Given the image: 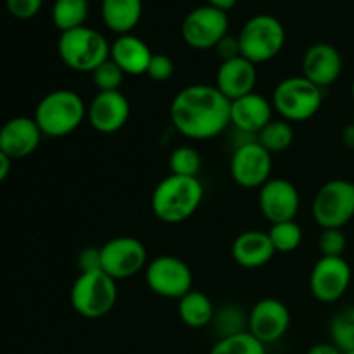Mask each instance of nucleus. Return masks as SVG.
<instances>
[{
  "label": "nucleus",
  "mask_w": 354,
  "mask_h": 354,
  "mask_svg": "<svg viewBox=\"0 0 354 354\" xmlns=\"http://www.w3.org/2000/svg\"><path fill=\"white\" fill-rule=\"evenodd\" d=\"M230 100L214 85L196 83L180 90L169 106L175 130L190 140H209L230 124Z\"/></svg>",
  "instance_id": "obj_1"
},
{
  "label": "nucleus",
  "mask_w": 354,
  "mask_h": 354,
  "mask_svg": "<svg viewBox=\"0 0 354 354\" xmlns=\"http://www.w3.org/2000/svg\"><path fill=\"white\" fill-rule=\"evenodd\" d=\"M204 201V187L197 176L168 175L156 185L151 209L159 221L178 225L190 220Z\"/></svg>",
  "instance_id": "obj_2"
},
{
  "label": "nucleus",
  "mask_w": 354,
  "mask_h": 354,
  "mask_svg": "<svg viewBox=\"0 0 354 354\" xmlns=\"http://www.w3.org/2000/svg\"><path fill=\"white\" fill-rule=\"evenodd\" d=\"M33 120L44 137H68L86 120L85 100L75 90L59 88L40 99Z\"/></svg>",
  "instance_id": "obj_3"
},
{
  "label": "nucleus",
  "mask_w": 354,
  "mask_h": 354,
  "mask_svg": "<svg viewBox=\"0 0 354 354\" xmlns=\"http://www.w3.org/2000/svg\"><path fill=\"white\" fill-rule=\"evenodd\" d=\"M61 61L76 73L92 75L102 62L109 59L111 45L102 33L88 26L62 31L57 41Z\"/></svg>",
  "instance_id": "obj_4"
},
{
  "label": "nucleus",
  "mask_w": 354,
  "mask_h": 354,
  "mask_svg": "<svg viewBox=\"0 0 354 354\" xmlns=\"http://www.w3.org/2000/svg\"><path fill=\"white\" fill-rule=\"evenodd\" d=\"M76 313L86 320H99L113 311L118 301L116 280L102 270L80 273L69 292Z\"/></svg>",
  "instance_id": "obj_5"
},
{
  "label": "nucleus",
  "mask_w": 354,
  "mask_h": 354,
  "mask_svg": "<svg viewBox=\"0 0 354 354\" xmlns=\"http://www.w3.org/2000/svg\"><path fill=\"white\" fill-rule=\"evenodd\" d=\"M324 93L320 86L301 76H289L273 88L272 104L280 118L289 123L308 121L320 111Z\"/></svg>",
  "instance_id": "obj_6"
},
{
  "label": "nucleus",
  "mask_w": 354,
  "mask_h": 354,
  "mask_svg": "<svg viewBox=\"0 0 354 354\" xmlns=\"http://www.w3.org/2000/svg\"><path fill=\"white\" fill-rule=\"evenodd\" d=\"M241 55L252 64H263L282 52L286 45V28L270 14L252 16L237 35Z\"/></svg>",
  "instance_id": "obj_7"
},
{
  "label": "nucleus",
  "mask_w": 354,
  "mask_h": 354,
  "mask_svg": "<svg viewBox=\"0 0 354 354\" xmlns=\"http://www.w3.org/2000/svg\"><path fill=\"white\" fill-rule=\"evenodd\" d=\"M313 220L322 230L344 228L354 218V182L344 178L328 180L318 189L311 203Z\"/></svg>",
  "instance_id": "obj_8"
},
{
  "label": "nucleus",
  "mask_w": 354,
  "mask_h": 354,
  "mask_svg": "<svg viewBox=\"0 0 354 354\" xmlns=\"http://www.w3.org/2000/svg\"><path fill=\"white\" fill-rule=\"evenodd\" d=\"M145 283L151 292L166 299H176L192 290L194 275L190 266L176 256H158L145 266Z\"/></svg>",
  "instance_id": "obj_9"
},
{
  "label": "nucleus",
  "mask_w": 354,
  "mask_h": 354,
  "mask_svg": "<svg viewBox=\"0 0 354 354\" xmlns=\"http://www.w3.org/2000/svg\"><path fill=\"white\" fill-rule=\"evenodd\" d=\"M147 263V249L137 237L121 235L100 245V270L116 282L135 277Z\"/></svg>",
  "instance_id": "obj_10"
},
{
  "label": "nucleus",
  "mask_w": 354,
  "mask_h": 354,
  "mask_svg": "<svg viewBox=\"0 0 354 354\" xmlns=\"http://www.w3.org/2000/svg\"><path fill=\"white\" fill-rule=\"evenodd\" d=\"M273 154L256 140L239 144L230 159V175L244 189H261L272 178Z\"/></svg>",
  "instance_id": "obj_11"
},
{
  "label": "nucleus",
  "mask_w": 354,
  "mask_h": 354,
  "mask_svg": "<svg viewBox=\"0 0 354 354\" xmlns=\"http://www.w3.org/2000/svg\"><path fill=\"white\" fill-rule=\"evenodd\" d=\"M228 35V16L211 6L190 10L182 23V38L196 50H209Z\"/></svg>",
  "instance_id": "obj_12"
},
{
  "label": "nucleus",
  "mask_w": 354,
  "mask_h": 354,
  "mask_svg": "<svg viewBox=\"0 0 354 354\" xmlns=\"http://www.w3.org/2000/svg\"><path fill=\"white\" fill-rule=\"evenodd\" d=\"M353 272L344 258L322 256L310 273V292L324 304L337 303L351 286Z\"/></svg>",
  "instance_id": "obj_13"
},
{
  "label": "nucleus",
  "mask_w": 354,
  "mask_h": 354,
  "mask_svg": "<svg viewBox=\"0 0 354 354\" xmlns=\"http://www.w3.org/2000/svg\"><path fill=\"white\" fill-rule=\"evenodd\" d=\"M290 311L280 299L263 297L248 315V332L263 344L279 342L289 332Z\"/></svg>",
  "instance_id": "obj_14"
},
{
  "label": "nucleus",
  "mask_w": 354,
  "mask_h": 354,
  "mask_svg": "<svg viewBox=\"0 0 354 354\" xmlns=\"http://www.w3.org/2000/svg\"><path fill=\"white\" fill-rule=\"evenodd\" d=\"M258 204L261 214L272 225L290 221L299 213V190L286 178H270L259 189Z\"/></svg>",
  "instance_id": "obj_15"
},
{
  "label": "nucleus",
  "mask_w": 354,
  "mask_h": 354,
  "mask_svg": "<svg viewBox=\"0 0 354 354\" xmlns=\"http://www.w3.org/2000/svg\"><path fill=\"white\" fill-rule=\"evenodd\" d=\"M130 102L123 92H97L86 106V121L99 133H116L130 120Z\"/></svg>",
  "instance_id": "obj_16"
},
{
  "label": "nucleus",
  "mask_w": 354,
  "mask_h": 354,
  "mask_svg": "<svg viewBox=\"0 0 354 354\" xmlns=\"http://www.w3.org/2000/svg\"><path fill=\"white\" fill-rule=\"evenodd\" d=\"M41 130L37 121L28 116L10 118L0 128V151L12 161L33 154L40 145Z\"/></svg>",
  "instance_id": "obj_17"
},
{
  "label": "nucleus",
  "mask_w": 354,
  "mask_h": 354,
  "mask_svg": "<svg viewBox=\"0 0 354 354\" xmlns=\"http://www.w3.org/2000/svg\"><path fill=\"white\" fill-rule=\"evenodd\" d=\"M303 76L322 90L334 85L342 73V55L334 45L313 44L303 55Z\"/></svg>",
  "instance_id": "obj_18"
},
{
  "label": "nucleus",
  "mask_w": 354,
  "mask_h": 354,
  "mask_svg": "<svg viewBox=\"0 0 354 354\" xmlns=\"http://www.w3.org/2000/svg\"><path fill=\"white\" fill-rule=\"evenodd\" d=\"M273 104L261 93H248L241 99L232 100L230 124L241 133L258 137L259 131L273 120Z\"/></svg>",
  "instance_id": "obj_19"
},
{
  "label": "nucleus",
  "mask_w": 354,
  "mask_h": 354,
  "mask_svg": "<svg viewBox=\"0 0 354 354\" xmlns=\"http://www.w3.org/2000/svg\"><path fill=\"white\" fill-rule=\"evenodd\" d=\"M256 80H258L256 64L239 55L230 61L221 62L216 71L214 86L232 102L254 92Z\"/></svg>",
  "instance_id": "obj_20"
},
{
  "label": "nucleus",
  "mask_w": 354,
  "mask_h": 354,
  "mask_svg": "<svg viewBox=\"0 0 354 354\" xmlns=\"http://www.w3.org/2000/svg\"><path fill=\"white\" fill-rule=\"evenodd\" d=\"M275 252L268 232L245 230L239 234L232 242V258L239 266L248 270H256L268 265Z\"/></svg>",
  "instance_id": "obj_21"
},
{
  "label": "nucleus",
  "mask_w": 354,
  "mask_h": 354,
  "mask_svg": "<svg viewBox=\"0 0 354 354\" xmlns=\"http://www.w3.org/2000/svg\"><path fill=\"white\" fill-rule=\"evenodd\" d=\"M152 52L149 45L142 38L135 35H120L111 45L109 57L120 66L121 71L127 76L147 75V68L151 64Z\"/></svg>",
  "instance_id": "obj_22"
},
{
  "label": "nucleus",
  "mask_w": 354,
  "mask_h": 354,
  "mask_svg": "<svg viewBox=\"0 0 354 354\" xmlns=\"http://www.w3.org/2000/svg\"><path fill=\"white\" fill-rule=\"evenodd\" d=\"M100 14L111 31L128 35L140 23L142 0H102Z\"/></svg>",
  "instance_id": "obj_23"
},
{
  "label": "nucleus",
  "mask_w": 354,
  "mask_h": 354,
  "mask_svg": "<svg viewBox=\"0 0 354 354\" xmlns=\"http://www.w3.org/2000/svg\"><path fill=\"white\" fill-rule=\"evenodd\" d=\"M214 306L209 296L201 290H190L178 299V317L189 328H204L211 325Z\"/></svg>",
  "instance_id": "obj_24"
},
{
  "label": "nucleus",
  "mask_w": 354,
  "mask_h": 354,
  "mask_svg": "<svg viewBox=\"0 0 354 354\" xmlns=\"http://www.w3.org/2000/svg\"><path fill=\"white\" fill-rule=\"evenodd\" d=\"M88 16V0H55L52 7V21L62 31L85 26Z\"/></svg>",
  "instance_id": "obj_25"
},
{
  "label": "nucleus",
  "mask_w": 354,
  "mask_h": 354,
  "mask_svg": "<svg viewBox=\"0 0 354 354\" xmlns=\"http://www.w3.org/2000/svg\"><path fill=\"white\" fill-rule=\"evenodd\" d=\"M258 142L270 152V154H280L287 151L294 142V128L289 121L275 120L273 118L265 128L258 133Z\"/></svg>",
  "instance_id": "obj_26"
},
{
  "label": "nucleus",
  "mask_w": 354,
  "mask_h": 354,
  "mask_svg": "<svg viewBox=\"0 0 354 354\" xmlns=\"http://www.w3.org/2000/svg\"><path fill=\"white\" fill-rule=\"evenodd\" d=\"M330 342L342 353L354 351V306L339 310L330 322Z\"/></svg>",
  "instance_id": "obj_27"
},
{
  "label": "nucleus",
  "mask_w": 354,
  "mask_h": 354,
  "mask_svg": "<svg viewBox=\"0 0 354 354\" xmlns=\"http://www.w3.org/2000/svg\"><path fill=\"white\" fill-rule=\"evenodd\" d=\"M211 325L220 339L232 337V335L248 332V315L237 306H223L214 311Z\"/></svg>",
  "instance_id": "obj_28"
},
{
  "label": "nucleus",
  "mask_w": 354,
  "mask_h": 354,
  "mask_svg": "<svg viewBox=\"0 0 354 354\" xmlns=\"http://www.w3.org/2000/svg\"><path fill=\"white\" fill-rule=\"evenodd\" d=\"M270 241H272L273 248L277 252H294L299 249L301 242H303V228L299 223L294 220L290 221H280V223H273L268 230Z\"/></svg>",
  "instance_id": "obj_29"
},
{
  "label": "nucleus",
  "mask_w": 354,
  "mask_h": 354,
  "mask_svg": "<svg viewBox=\"0 0 354 354\" xmlns=\"http://www.w3.org/2000/svg\"><path fill=\"white\" fill-rule=\"evenodd\" d=\"M209 354H268L266 346L252 337L249 332L232 335V337L218 339L216 344L211 348Z\"/></svg>",
  "instance_id": "obj_30"
},
{
  "label": "nucleus",
  "mask_w": 354,
  "mask_h": 354,
  "mask_svg": "<svg viewBox=\"0 0 354 354\" xmlns=\"http://www.w3.org/2000/svg\"><path fill=\"white\" fill-rule=\"evenodd\" d=\"M203 168V158L192 145H180L169 154V171L178 176H197Z\"/></svg>",
  "instance_id": "obj_31"
},
{
  "label": "nucleus",
  "mask_w": 354,
  "mask_h": 354,
  "mask_svg": "<svg viewBox=\"0 0 354 354\" xmlns=\"http://www.w3.org/2000/svg\"><path fill=\"white\" fill-rule=\"evenodd\" d=\"M124 76L120 66L109 57L92 73V83L97 92H120Z\"/></svg>",
  "instance_id": "obj_32"
},
{
  "label": "nucleus",
  "mask_w": 354,
  "mask_h": 354,
  "mask_svg": "<svg viewBox=\"0 0 354 354\" xmlns=\"http://www.w3.org/2000/svg\"><path fill=\"white\" fill-rule=\"evenodd\" d=\"M346 248H348V239L341 228H327L322 230L318 237V249L320 254L325 258H344Z\"/></svg>",
  "instance_id": "obj_33"
},
{
  "label": "nucleus",
  "mask_w": 354,
  "mask_h": 354,
  "mask_svg": "<svg viewBox=\"0 0 354 354\" xmlns=\"http://www.w3.org/2000/svg\"><path fill=\"white\" fill-rule=\"evenodd\" d=\"M175 75V62L166 54H154L147 68V76L152 82L165 83Z\"/></svg>",
  "instance_id": "obj_34"
},
{
  "label": "nucleus",
  "mask_w": 354,
  "mask_h": 354,
  "mask_svg": "<svg viewBox=\"0 0 354 354\" xmlns=\"http://www.w3.org/2000/svg\"><path fill=\"white\" fill-rule=\"evenodd\" d=\"M44 0H6V7L16 19H31L41 9Z\"/></svg>",
  "instance_id": "obj_35"
},
{
  "label": "nucleus",
  "mask_w": 354,
  "mask_h": 354,
  "mask_svg": "<svg viewBox=\"0 0 354 354\" xmlns=\"http://www.w3.org/2000/svg\"><path fill=\"white\" fill-rule=\"evenodd\" d=\"M214 50H216L218 57H221V62L230 61V59H234V57H239V55H241V45H239V38L227 35V37H223L220 41H218V45L214 47Z\"/></svg>",
  "instance_id": "obj_36"
},
{
  "label": "nucleus",
  "mask_w": 354,
  "mask_h": 354,
  "mask_svg": "<svg viewBox=\"0 0 354 354\" xmlns=\"http://www.w3.org/2000/svg\"><path fill=\"white\" fill-rule=\"evenodd\" d=\"M80 273L100 270V248H86L78 256Z\"/></svg>",
  "instance_id": "obj_37"
},
{
  "label": "nucleus",
  "mask_w": 354,
  "mask_h": 354,
  "mask_svg": "<svg viewBox=\"0 0 354 354\" xmlns=\"http://www.w3.org/2000/svg\"><path fill=\"white\" fill-rule=\"evenodd\" d=\"M306 354H344V353H342L337 346L332 344V342H318V344L311 346Z\"/></svg>",
  "instance_id": "obj_38"
},
{
  "label": "nucleus",
  "mask_w": 354,
  "mask_h": 354,
  "mask_svg": "<svg viewBox=\"0 0 354 354\" xmlns=\"http://www.w3.org/2000/svg\"><path fill=\"white\" fill-rule=\"evenodd\" d=\"M235 3H237V0H207V6L223 10V12H228L230 9H234Z\"/></svg>",
  "instance_id": "obj_39"
},
{
  "label": "nucleus",
  "mask_w": 354,
  "mask_h": 354,
  "mask_svg": "<svg viewBox=\"0 0 354 354\" xmlns=\"http://www.w3.org/2000/svg\"><path fill=\"white\" fill-rule=\"evenodd\" d=\"M10 159L7 158L6 154H3L2 151H0V183L3 182V180L7 178V176H9V173H10Z\"/></svg>",
  "instance_id": "obj_40"
},
{
  "label": "nucleus",
  "mask_w": 354,
  "mask_h": 354,
  "mask_svg": "<svg viewBox=\"0 0 354 354\" xmlns=\"http://www.w3.org/2000/svg\"><path fill=\"white\" fill-rule=\"evenodd\" d=\"M342 142H344L346 147L354 151V123L348 124V127L342 130Z\"/></svg>",
  "instance_id": "obj_41"
},
{
  "label": "nucleus",
  "mask_w": 354,
  "mask_h": 354,
  "mask_svg": "<svg viewBox=\"0 0 354 354\" xmlns=\"http://www.w3.org/2000/svg\"><path fill=\"white\" fill-rule=\"evenodd\" d=\"M351 95H353V99H354V80H353V83H351Z\"/></svg>",
  "instance_id": "obj_42"
},
{
  "label": "nucleus",
  "mask_w": 354,
  "mask_h": 354,
  "mask_svg": "<svg viewBox=\"0 0 354 354\" xmlns=\"http://www.w3.org/2000/svg\"><path fill=\"white\" fill-rule=\"evenodd\" d=\"M344 354H354V351H351V353H344Z\"/></svg>",
  "instance_id": "obj_43"
}]
</instances>
